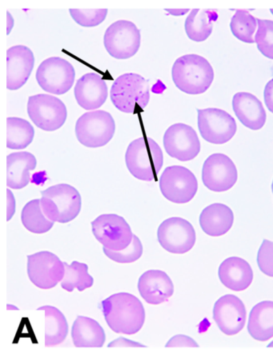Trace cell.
I'll return each mask as SVG.
<instances>
[{"instance_id":"cell-29","label":"cell","mask_w":273,"mask_h":353,"mask_svg":"<svg viewBox=\"0 0 273 353\" xmlns=\"http://www.w3.org/2000/svg\"><path fill=\"white\" fill-rule=\"evenodd\" d=\"M23 225L29 232L34 234H43L51 230L54 221L49 220L44 214L41 199L29 201L23 208L21 214Z\"/></svg>"},{"instance_id":"cell-2","label":"cell","mask_w":273,"mask_h":353,"mask_svg":"<svg viewBox=\"0 0 273 353\" xmlns=\"http://www.w3.org/2000/svg\"><path fill=\"white\" fill-rule=\"evenodd\" d=\"M172 77L181 92L200 94L210 88L214 79V71L205 58L198 54H185L174 63Z\"/></svg>"},{"instance_id":"cell-16","label":"cell","mask_w":273,"mask_h":353,"mask_svg":"<svg viewBox=\"0 0 273 353\" xmlns=\"http://www.w3.org/2000/svg\"><path fill=\"white\" fill-rule=\"evenodd\" d=\"M163 146L172 158L185 162L195 159L201 152V142L194 129L185 123H176L167 129Z\"/></svg>"},{"instance_id":"cell-19","label":"cell","mask_w":273,"mask_h":353,"mask_svg":"<svg viewBox=\"0 0 273 353\" xmlns=\"http://www.w3.org/2000/svg\"><path fill=\"white\" fill-rule=\"evenodd\" d=\"M74 97L85 110H95L103 106L108 96L107 83L97 73H87L79 79L74 88Z\"/></svg>"},{"instance_id":"cell-1","label":"cell","mask_w":273,"mask_h":353,"mask_svg":"<svg viewBox=\"0 0 273 353\" xmlns=\"http://www.w3.org/2000/svg\"><path fill=\"white\" fill-rule=\"evenodd\" d=\"M103 314L108 325L117 333L134 335L145 321V307L140 300L128 292L112 295L101 302Z\"/></svg>"},{"instance_id":"cell-3","label":"cell","mask_w":273,"mask_h":353,"mask_svg":"<svg viewBox=\"0 0 273 353\" xmlns=\"http://www.w3.org/2000/svg\"><path fill=\"white\" fill-rule=\"evenodd\" d=\"M125 161L128 171L138 180L157 181L163 165V152L152 139L139 138L129 144Z\"/></svg>"},{"instance_id":"cell-13","label":"cell","mask_w":273,"mask_h":353,"mask_svg":"<svg viewBox=\"0 0 273 353\" xmlns=\"http://www.w3.org/2000/svg\"><path fill=\"white\" fill-rule=\"evenodd\" d=\"M158 241L163 250L173 254H185L195 245L194 228L181 217H172L163 221L157 232Z\"/></svg>"},{"instance_id":"cell-40","label":"cell","mask_w":273,"mask_h":353,"mask_svg":"<svg viewBox=\"0 0 273 353\" xmlns=\"http://www.w3.org/2000/svg\"><path fill=\"white\" fill-rule=\"evenodd\" d=\"M8 221L11 220L14 216V212H16V201L11 191L8 189Z\"/></svg>"},{"instance_id":"cell-41","label":"cell","mask_w":273,"mask_h":353,"mask_svg":"<svg viewBox=\"0 0 273 353\" xmlns=\"http://www.w3.org/2000/svg\"><path fill=\"white\" fill-rule=\"evenodd\" d=\"M166 11H168L170 14H173V16L178 17V16H182V14H185L188 11H190V10H188V9H186V10H170V9H168V10H166Z\"/></svg>"},{"instance_id":"cell-23","label":"cell","mask_w":273,"mask_h":353,"mask_svg":"<svg viewBox=\"0 0 273 353\" xmlns=\"http://www.w3.org/2000/svg\"><path fill=\"white\" fill-rule=\"evenodd\" d=\"M234 222V214L231 208L216 203L208 206L200 216L202 230L210 236H221L231 230Z\"/></svg>"},{"instance_id":"cell-30","label":"cell","mask_w":273,"mask_h":353,"mask_svg":"<svg viewBox=\"0 0 273 353\" xmlns=\"http://www.w3.org/2000/svg\"><path fill=\"white\" fill-rule=\"evenodd\" d=\"M34 137V128L26 119L8 118V148L13 150L26 148L32 143Z\"/></svg>"},{"instance_id":"cell-9","label":"cell","mask_w":273,"mask_h":353,"mask_svg":"<svg viewBox=\"0 0 273 353\" xmlns=\"http://www.w3.org/2000/svg\"><path fill=\"white\" fill-rule=\"evenodd\" d=\"M92 232L103 248L121 251L130 245L133 234L130 226L117 214H103L92 222Z\"/></svg>"},{"instance_id":"cell-35","label":"cell","mask_w":273,"mask_h":353,"mask_svg":"<svg viewBox=\"0 0 273 353\" xmlns=\"http://www.w3.org/2000/svg\"><path fill=\"white\" fill-rule=\"evenodd\" d=\"M74 21L82 27L93 28L105 21L108 9H70L69 10Z\"/></svg>"},{"instance_id":"cell-33","label":"cell","mask_w":273,"mask_h":353,"mask_svg":"<svg viewBox=\"0 0 273 353\" xmlns=\"http://www.w3.org/2000/svg\"><path fill=\"white\" fill-rule=\"evenodd\" d=\"M255 42L263 56L273 59V21L257 19Z\"/></svg>"},{"instance_id":"cell-21","label":"cell","mask_w":273,"mask_h":353,"mask_svg":"<svg viewBox=\"0 0 273 353\" xmlns=\"http://www.w3.org/2000/svg\"><path fill=\"white\" fill-rule=\"evenodd\" d=\"M232 108L243 125L251 130H260L266 123V112L262 103L252 94L238 92L233 97Z\"/></svg>"},{"instance_id":"cell-43","label":"cell","mask_w":273,"mask_h":353,"mask_svg":"<svg viewBox=\"0 0 273 353\" xmlns=\"http://www.w3.org/2000/svg\"><path fill=\"white\" fill-rule=\"evenodd\" d=\"M267 347H273V341L271 342L269 345H267Z\"/></svg>"},{"instance_id":"cell-25","label":"cell","mask_w":273,"mask_h":353,"mask_svg":"<svg viewBox=\"0 0 273 353\" xmlns=\"http://www.w3.org/2000/svg\"><path fill=\"white\" fill-rule=\"evenodd\" d=\"M72 337L77 347H102L106 341L105 332L99 323L92 318L79 316L74 321Z\"/></svg>"},{"instance_id":"cell-42","label":"cell","mask_w":273,"mask_h":353,"mask_svg":"<svg viewBox=\"0 0 273 353\" xmlns=\"http://www.w3.org/2000/svg\"><path fill=\"white\" fill-rule=\"evenodd\" d=\"M13 26H14V19L12 17L11 14L8 12V33H7L8 34H9L10 32H11L12 29L13 28Z\"/></svg>"},{"instance_id":"cell-22","label":"cell","mask_w":273,"mask_h":353,"mask_svg":"<svg viewBox=\"0 0 273 353\" xmlns=\"http://www.w3.org/2000/svg\"><path fill=\"white\" fill-rule=\"evenodd\" d=\"M218 274L223 285L235 292L247 290L253 281V272L250 263L237 256L223 261Z\"/></svg>"},{"instance_id":"cell-18","label":"cell","mask_w":273,"mask_h":353,"mask_svg":"<svg viewBox=\"0 0 273 353\" xmlns=\"http://www.w3.org/2000/svg\"><path fill=\"white\" fill-rule=\"evenodd\" d=\"M7 63V88L9 90H18L31 76L34 65V54L26 46L12 47L8 50Z\"/></svg>"},{"instance_id":"cell-34","label":"cell","mask_w":273,"mask_h":353,"mask_svg":"<svg viewBox=\"0 0 273 353\" xmlns=\"http://www.w3.org/2000/svg\"><path fill=\"white\" fill-rule=\"evenodd\" d=\"M104 254L109 259L121 263H133L141 257L143 254L142 243L136 235H133L132 241L130 245L128 246L125 250L121 251L109 250L106 248H103Z\"/></svg>"},{"instance_id":"cell-45","label":"cell","mask_w":273,"mask_h":353,"mask_svg":"<svg viewBox=\"0 0 273 353\" xmlns=\"http://www.w3.org/2000/svg\"><path fill=\"white\" fill-rule=\"evenodd\" d=\"M270 12L273 14V9H270Z\"/></svg>"},{"instance_id":"cell-28","label":"cell","mask_w":273,"mask_h":353,"mask_svg":"<svg viewBox=\"0 0 273 353\" xmlns=\"http://www.w3.org/2000/svg\"><path fill=\"white\" fill-rule=\"evenodd\" d=\"M37 310L43 311L46 317V346L53 347L62 344L68 333L65 316L58 308L53 306L44 305L37 308Z\"/></svg>"},{"instance_id":"cell-26","label":"cell","mask_w":273,"mask_h":353,"mask_svg":"<svg viewBox=\"0 0 273 353\" xmlns=\"http://www.w3.org/2000/svg\"><path fill=\"white\" fill-rule=\"evenodd\" d=\"M247 331L253 339L262 342L273 337V301H262L252 307Z\"/></svg>"},{"instance_id":"cell-10","label":"cell","mask_w":273,"mask_h":353,"mask_svg":"<svg viewBox=\"0 0 273 353\" xmlns=\"http://www.w3.org/2000/svg\"><path fill=\"white\" fill-rule=\"evenodd\" d=\"M76 77L70 63L61 57H51L43 61L37 72V81L43 91L54 94L67 93Z\"/></svg>"},{"instance_id":"cell-12","label":"cell","mask_w":273,"mask_h":353,"mask_svg":"<svg viewBox=\"0 0 273 353\" xmlns=\"http://www.w3.org/2000/svg\"><path fill=\"white\" fill-rule=\"evenodd\" d=\"M199 131L203 140L213 144L225 143L235 136L237 125L230 114L219 108L197 109Z\"/></svg>"},{"instance_id":"cell-11","label":"cell","mask_w":273,"mask_h":353,"mask_svg":"<svg viewBox=\"0 0 273 353\" xmlns=\"http://www.w3.org/2000/svg\"><path fill=\"white\" fill-rule=\"evenodd\" d=\"M160 188L167 200L186 203L196 196L198 182L190 169L175 165L165 169L160 179Z\"/></svg>"},{"instance_id":"cell-38","label":"cell","mask_w":273,"mask_h":353,"mask_svg":"<svg viewBox=\"0 0 273 353\" xmlns=\"http://www.w3.org/2000/svg\"><path fill=\"white\" fill-rule=\"evenodd\" d=\"M108 347H147L145 345L140 344V343L125 339V338L120 337L119 339L114 341L108 345Z\"/></svg>"},{"instance_id":"cell-20","label":"cell","mask_w":273,"mask_h":353,"mask_svg":"<svg viewBox=\"0 0 273 353\" xmlns=\"http://www.w3.org/2000/svg\"><path fill=\"white\" fill-rule=\"evenodd\" d=\"M138 290L148 304L158 305L173 295L174 285L167 273L161 270H149L143 273L138 282Z\"/></svg>"},{"instance_id":"cell-36","label":"cell","mask_w":273,"mask_h":353,"mask_svg":"<svg viewBox=\"0 0 273 353\" xmlns=\"http://www.w3.org/2000/svg\"><path fill=\"white\" fill-rule=\"evenodd\" d=\"M257 263L264 274L273 277V242L263 241L258 251Z\"/></svg>"},{"instance_id":"cell-8","label":"cell","mask_w":273,"mask_h":353,"mask_svg":"<svg viewBox=\"0 0 273 353\" xmlns=\"http://www.w3.org/2000/svg\"><path fill=\"white\" fill-rule=\"evenodd\" d=\"M141 43V34L135 23L119 21L109 26L104 34L103 43L113 58L127 59L137 53Z\"/></svg>"},{"instance_id":"cell-7","label":"cell","mask_w":273,"mask_h":353,"mask_svg":"<svg viewBox=\"0 0 273 353\" xmlns=\"http://www.w3.org/2000/svg\"><path fill=\"white\" fill-rule=\"evenodd\" d=\"M28 113L34 125L46 132H54L63 126L68 117L65 104L47 94L30 97Z\"/></svg>"},{"instance_id":"cell-27","label":"cell","mask_w":273,"mask_h":353,"mask_svg":"<svg viewBox=\"0 0 273 353\" xmlns=\"http://www.w3.org/2000/svg\"><path fill=\"white\" fill-rule=\"evenodd\" d=\"M218 19V14L212 10H192L185 21L187 36L195 42L205 41L212 32L213 23Z\"/></svg>"},{"instance_id":"cell-17","label":"cell","mask_w":273,"mask_h":353,"mask_svg":"<svg viewBox=\"0 0 273 353\" xmlns=\"http://www.w3.org/2000/svg\"><path fill=\"white\" fill-rule=\"evenodd\" d=\"M213 319L225 334H237L245 325L246 308L244 303L234 295L221 297L213 307Z\"/></svg>"},{"instance_id":"cell-6","label":"cell","mask_w":273,"mask_h":353,"mask_svg":"<svg viewBox=\"0 0 273 353\" xmlns=\"http://www.w3.org/2000/svg\"><path fill=\"white\" fill-rule=\"evenodd\" d=\"M116 132V123L110 113L95 111L84 113L76 124L79 143L88 148H101L111 141Z\"/></svg>"},{"instance_id":"cell-4","label":"cell","mask_w":273,"mask_h":353,"mask_svg":"<svg viewBox=\"0 0 273 353\" xmlns=\"http://www.w3.org/2000/svg\"><path fill=\"white\" fill-rule=\"evenodd\" d=\"M150 99L149 83L135 73H126L116 79L111 88V101L119 111L128 114L143 112Z\"/></svg>"},{"instance_id":"cell-44","label":"cell","mask_w":273,"mask_h":353,"mask_svg":"<svg viewBox=\"0 0 273 353\" xmlns=\"http://www.w3.org/2000/svg\"><path fill=\"white\" fill-rule=\"evenodd\" d=\"M272 193H273V181H272Z\"/></svg>"},{"instance_id":"cell-24","label":"cell","mask_w":273,"mask_h":353,"mask_svg":"<svg viewBox=\"0 0 273 353\" xmlns=\"http://www.w3.org/2000/svg\"><path fill=\"white\" fill-rule=\"evenodd\" d=\"M37 165V158L28 152H14L8 156V183L9 188L19 190L28 186L30 171Z\"/></svg>"},{"instance_id":"cell-5","label":"cell","mask_w":273,"mask_h":353,"mask_svg":"<svg viewBox=\"0 0 273 353\" xmlns=\"http://www.w3.org/2000/svg\"><path fill=\"white\" fill-rule=\"evenodd\" d=\"M42 210L54 222L66 223L74 220L81 212L82 199L74 187L59 183L41 192Z\"/></svg>"},{"instance_id":"cell-31","label":"cell","mask_w":273,"mask_h":353,"mask_svg":"<svg viewBox=\"0 0 273 353\" xmlns=\"http://www.w3.org/2000/svg\"><path fill=\"white\" fill-rule=\"evenodd\" d=\"M65 273L61 282V287L68 292H72L74 288L83 292L93 285V278L88 273L86 263L73 261L71 265L64 262Z\"/></svg>"},{"instance_id":"cell-37","label":"cell","mask_w":273,"mask_h":353,"mask_svg":"<svg viewBox=\"0 0 273 353\" xmlns=\"http://www.w3.org/2000/svg\"><path fill=\"white\" fill-rule=\"evenodd\" d=\"M166 347H199L197 343L191 337L185 335L173 336L167 343Z\"/></svg>"},{"instance_id":"cell-15","label":"cell","mask_w":273,"mask_h":353,"mask_svg":"<svg viewBox=\"0 0 273 353\" xmlns=\"http://www.w3.org/2000/svg\"><path fill=\"white\" fill-rule=\"evenodd\" d=\"M237 178L234 163L225 154H212L203 163L202 181L208 190L216 192L230 190L235 185Z\"/></svg>"},{"instance_id":"cell-32","label":"cell","mask_w":273,"mask_h":353,"mask_svg":"<svg viewBox=\"0 0 273 353\" xmlns=\"http://www.w3.org/2000/svg\"><path fill=\"white\" fill-rule=\"evenodd\" d=\"M257 19L245 10H236L232 17L230 28L234 37L247 43H254L253 39L257 27Z\"/></svg>"},{"instance_id":"cell-39","label":"cell","mask_w":273,"mask_h":353,"mask_svg":"<svg viewBox=\"0 0 273 353\" xmlns=\"http://www.w3.org/2000/svg\"><path fill=\"white\" fill-rule=\"evenodd\" d=\"M264 98L266 107L269 110L273 113V79L266 84Z\"/></svg>"},{"instance_id":"cell-14","label":"cell","mask_w":273,"mask_h":353,"mask_svg":"<svg viewBox=\"0 0 273 353\" xmlns=\"http://www.w3.org/2000/svg\"><path fill=\"white\" fill-rule=\"evenodd\" d=\"M65 273L64 263L50 252H39L28 256L30 281L42 290H50L62 281Z\"/></svg>"}]
</instances>
